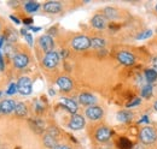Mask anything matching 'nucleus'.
<instances>
[{"label": "nucleus", "mask_w": 157, "mask_h": 149, "mask_svg": "<svg viewBox=\"0 0 157 149\" xmlns=\"http://www.w3.org/2000/svg\"><path fill=\"white\" fill-rule=\"evenodd\" d=\"M97 99L90 93H82L78 95V102L83 106H94Z\"/></svg>", "instance_id": "13"}, {"label": "nucleus", "mask_w": 157, "mask_h": 149, "mask_svg": "<svg viewBox=\"0 0 157 149\" xmlns=\"http://www.w3.org/2000/svg\"><path fill=\"white\" fill-rule=\"evenodd\" d=\"M91 24L93 25V28L103 30L106 27V18L104 17V15H94L93 18L91 19Z\"/></svg>", "instance_id": "14"}, {"label": "nucleus", "mask_w": 157, "mask_h": 149, "mask_svg": "<svg viewBox=\"0 0 157 149\" xmlns=\"http://www.w3.org/2000/svg\"><path fill=\"white\" fill-rule=\"evenodd\" d=\"M0 95H1V92H0Z\"/></svg>", "instance_id": "38"}, {"label": "nucleus", "mask_w": 157, "mask_h": 149, "mask_svg": "<svg viewBox=\"0 0 157 149\" xmlns=\"http://www.w3.org/2000/svg\"><path fill=\"white\" fill-rule=\"evenodd\" d=\"M141 123H146V124L149 123V119H147V115H144V117H143V118H141V119L139 120V124H141Z\"/></svg>", "instance_id": "28"}, {"label": "nucleus", "mask_w": 157, "mask_h": 149, "mask_svg": "<svg viewBox=\"0 0 157 149\" xmlns=\"http://www.w3.org/2000/svg\"><path fill=\"white\" fill-rule=\"evenodd\" d=\"M86 117L90 119V120H99L103 118L104 115V111L101 107L99 106H90L86 108V112H85Z\"/></svg>", "instance_id": "6"}, {"label": "nucleus", "mask_w": 157, "mask_h": 149, "mask_svg": "<svg viewBox=\"0 0 157 149\" xmlns=\"http://www.w3.org/2000/svg\"><path fill=\"white\" fill-rule=\"evenodd\" d=\"M117 119L122 123H128L133 119V114L128 111H121L117 113Z\"/></svg>", "instance_id": "19"}, {"label": "nucleus", "mask_w": 157, "mask_h": 149, "mask_svg": "<svg viewBox=\"0 0 157 149\" xmlns=\"http://www.w3.org/2000/svg\"><path fill=\"white\" fill-rule=\"evenodd\" d=\"M16 92H18V89H17V83H12V84L9 85V88H7V90H6V94L13 95Z\"/></svg>", "instance_id": "26"}, {"label": "nucleus", "mask_w": 157, "mask_h": 149, "mask_svg": "<svg viewBox=\"0 0 157 149\" xmlns=\"http://www.w3.org/2000/svg\"><path fill=\"white\" fill-rule=\"evenodd\" d=\"M57 85L62 92H70L73 89V81L67 76H60L57 79Z\"/></svg>", "instance_id": "10"}, {"label": "nucleus", "mask_w": 157, "mask_h": 149, "mask_svg": "<svg viewBox=\"0 0 157 149\" xmlns=\"http://www.w3.org/2000/svg\"><path fill=\"white\" fill-rule=\"evenodd\" d=\"M44 11L46 12V13H58L62 11V9H63V6H62V4L58 2V1H47V2H45L44 4Z\"/></svg>", "instance_id": "9"}, {"label": "nucleus", "mask_w": 157, "mask_h": 149, "mask_svg": "<svg viewBox=\"0 0 157 149\" xmlns=\"http://www.w3.org/2000/svg\"><path fill=\"white\" fill-rule=\"evenodd\" d=\"M154 110H155V111H157V101L154 104Z\"/></svg>", "instance_id": "35"}, {"label": "nucleus", "mask_w": 157, "mask_h": 149, "mask_svg": "<svg viewBox=\"0 0 157 149\" xmlns=\"http://www.w3.org/2000/svg\"><path fill=\"white\" fill-rule=\"evenodd\" d=\"M15 113L17 117H27L28 114V108L25 106L24 102H17L16 108H15Z\"/></svg>", "instance_id": "18"}, {"label": "nucleus", "mask_w": 157, "mask_h": 149, "mask_svg": "<svg viewBox=\"0 0 157 149\" xmlns=\"http://www.w3.org/2000/svg\"><path fill=\"white\" fill-rule=\"evenodd\" d=\"M59 102L63 105V107H65L68 111L73 114H76V112L78 110V104L74 101V100H70V99H65V97H62L59 100Z\"/></svg>", "instance_id": "15"}, {"label": "nucleus", "mask_w": 157, "mask_h": 149, "mask_svg": "<svg viewBox=\"0 0 157 149\" xmlns=\"http://www.w3.org/2000/svg\"><path fill=\"white\" fill-rule=\"evenodd\" d=\"M59 63V54L57 52H50V53H46L45 56H44V59H42V64H44V66L46 67V69H48V70H52V69H55L57 65H58Z\"/></svg>", "instance_id": "3"}, {"label": "nucleus", "mask_w": 157, "mask_h": 149, "mask_svg": "<svg viewBox=\"0 0 157 149\" xmlns=\"http://www.w3.org/2000/svg\"><path fill=\"white\" fill-rule=\"evenodd\" d=\"M104 17L106 19H114L117 17V12H116V10L113 9V7H106V9L104 10Z\"/></svg>", "instance_id": "22"}, {"label": "nucleus", "mask_w": 157, "mask_h": 149, "mask_svg": "<svg viewBox=\"0 0 157 149\" xmlns=\"http://www.w3.org/2000/svg\"><path fill=\"white\" fill-rule=\"evenodd\" d=\"M139 140L143 144L149 146L155 143V141L157 140V131L155 128L152 126H145L143 128L140 132H139Z\"/></svg>", "instance_id": "1"}, {"label": "nucleus", "mask_w": 157, "mask_h": 149, "mask_svg": "<svg viewBox=\"0 0 157 149\" xmlns=\"http://www.w3.org/2000/svg\"><path fill=\"white\" fill-rule=\"evenodd\" d=\"M152 65H154L155 70H157V56H155V58H154V60H152Z\"/></svg>", "instance_id": "32"}, {"label": "nucleus", "mask_w": 157, "mask_h": 149, "mask_svg": "<svg viewBox=\"0 0 157 149\" xmlns=\"http://www.w3.org/2000/svg\"><path fill=\"white\" fill-rule=\"evenodd\" d=\"M155 10H156V12H157V5H156V7H155Z\"/></svg>", "instance_id": "37"}, {"label": "nucleus", "mask_w": 157, "mask_h": 149, "mask_svg": "<svg viewBox=\"0 0 157 149\" xmlns=\"http://www.w3.org/2000/svg\"><path fill=\"white\" fill-rule=\"evenodd\" d=\"M42 141H44V144H45L47 148L55 149L57 146H58L56 137L52 136V135H50V133H46V135L44 136V140H42Z\"/></svg>", "instance_id": "17"}, {"label": "nucleus", "mask_w": 157, "mask_h": 149, "mask_svg": "<svg viewBox=\"0 0 157 149\" xmlns=\"http://www.w3.org/2000/svg\"><path fill=\"white\" fill-rule=\"evenodd\" d=\"M33 84H32V81L30 78L28 77H21L17 82V89H18V93L21 95H29L32 94L33 90Z\"/></svg>", "instance_id": "4"}, {"label": "nucleus", "mask_w": 157, "mask_h": 149, "mask_svg": "<svg viewBox=\"0 0 157 149\" xmlns=\"http://www.w3.org/2000/svg\"><path fill=\"white\" fill-rule=\"evenodd\" d=\"M145 77H146L149 83H152L157 79V72L152 69H149V70L145 71Z\"/></svg>", "instance_id": "23"}, {"label": "nucleus", "mask_w": 157, "mask_h": 149, "mask_svg": "<svg viewBox=\"0 0 157 149\" xmlns=\"http://www.w3.org/2000/svg\"><path fill=\"white\" fill-rule=\"evenodd\" d=\"M0 112H1V104H0Z\"/></svg>", "instance_id": "36"}, {"label": "nucleus", "mask_w": 157, "mask_h": 149, "mask_svg": "<svg viewBox=\"0 0 157 149\" xmlns=\"http://www.w3.org/2000/svg\"><path fill=\"white\" fill-rule=\"evenodd\" d=\"M55 149H71V148H69L68 146H64V144H58Z\"/></svg>", "instance_id": "31"}, {"label": "nucleus", "mask_w": 157, "mask_h": 149, "mask_svg": "<svg viewBox=\"0 0 157 149\" xmlns=\"http://www.w3.org/2000/svg\"><path fill=\"white\" fill-rule=\"evenodd\" d=\"M85 125H86L85 118H83L82 115H80V114H74V115L70 118L69 124H68V126H69L71 130H81V129L85 128Z\"/></svg>", "instance_id": "7"}, {"label": "nucleus", "mask_w": 157, "mask_h": 149, "mask_svg": "<svg viewBox=\"0 0 157 149\" xmlns=\"http://www.w3.org/2000/svg\"><path fill=\"white\" fill-rule=\"evenodd\" d=\"M71 47L73 49L78 51V52H82V51H86L91 47V38L85 35H78L75 36L71 41Z\"/></svg>", "instance_id": "2"}, {"label": "nucleus", "mask_w": 157, "mask_h": 149, "mask_svg": "<svg viewBox=\"0 0 157 149\" xmlns=\"http://www.w3.org/2000/svg\"><path fill=\"white\" fill-rule=\"evenodd\" d=\"M152 95V85L151 84H146L145 87H143L141 89V96L145 99H149Z\"/></svg>", "instance_id": "24"}, {"label": "nucleus", "mask_w": 157, "mask_h": 149, "mask_svg": "<svg viewBox=\"0 0 157 149\" xmlns=\"http://www.w3.org/2000/svg\"><path fill=\"white\" fill-rule=\"evenodd\" d=\"M133 149H143V147H141V144H136L133 147Z\"/></svg>", "instance_id": "34"}, {"label": "nucleus", "mask_w": 157, "mask_h": 149, "mask_svg": "<svg viewBox=\"0 0 157 149\" xmlns=\"http://www.w3.org/2000/svg\"><path fill=\"white\" fill-rule=\"evenodd\" d=\"M117 60L123 65H133L136 61V56L129 52H120L117 54Z\"/></svg>", "instance_id": "12"}, {"label": "nucleus", "mask_w": 157, "mask_h": 149, "mask_svg": "<svg viewBox=\"0 0 157 149\" xmlns=\"http://www.w3.org/2000/svg\"><path fill=\"white\" fill-rule=\"evenodd\" d=\"M140 101H141L140 99H136V100H133L132 102H129V104L127 105V107H128V108H132V107H136V106H138V105L140 104Z\"/></svg>", "instance_id": "27"}, {"label": "nucleus", "mask_w": 157, "mask_h": 149, "mask_svg": "<svg viewBox=\"0 0 157 149\" xmlns=\"http://www.w3.org/2000/svg\"><path fill=\"white\" fill-rule=\"evenodd\" d=\"M29 63V56L25 53H17L13 56V65L17 69H24Z\"/></svg>", "instance_id": "11"}, {"label": "nucleus", "mask_w": 157, "mask_h": 149, "mask_svg": "<svg viewBox=\"0 0 157 149\" xmlns=\"http://www.w3.org/2000/svg\"><path fill=\"white\" fill-rule=\"evenodd\" d=\"M152 35V30L151 29H147L145 31H143L141 34L138 35V40H145V38H149V37Z\"/></svg>", "instance_id": "25"}, {"label": "nucleus", "mask_w": 157, "mask_h": 149, "mask_svg": "<svg viewBox=\"0 0 157 149\" xmlns=\"http://www.w3.org/2000/svg\"><path fill=\"white\" fill-rule=\"evenodd\" d=\"M39 7H40V5L38 4V2H35V1H27V2L24 4V9H25V11L29 12V13L35 12Z\"/></svg>", "instance_id": "21"}, {"label": "nucleus", "mask_w": 157, "mask_h": 149, "mask_svg": "<svg viewBox=\"0 0 157 149\" xmlns=\"http://www.w3.org/2000/svg\"><path fill=\"white\" fill-rule=\"evenodd\" d=\"M104 46H105L104 38H101V37H92L91 38V47L99 49V48H103Z\"/></svg>", "instance_id": "20"}, {"label": "nucleus", "mask_w": 157, "mask_h": 149, "mask_svg": "<svg viewBox=\"0 0 157 149\" xmlns=\"http://www.w3.org/2000/svg\"><path fill=\"white\" fill-rule=\"evenodd\" d=\"M4 59H2V56H1V54H0V71H2L4 70Z\"/></svg>", "instance_id": "30"}, {"label": "nucleus", "mask_w": 157, "mask_h": 149, "mask_svg": "<svg viewBox=\"0 0 157 149\" xmlns=\"http://www.w3.org/2000/svg\"><path fill=\"white\" fill-rule=\"evenodd\" d=\"M25 38H27V41L29 42V45H33V38H32V35L27 34V35H25Z\"/></svg>", "instance_id": "29"}, {"label": "nucleus", "mask_w": 157, "mask_h": 149, "mask_svg": "<svg viewBox=\"0 0 157 149\" xmlns=\"http://www.w3.org/2000/svg\"><path fill=\"white\" fill-rule=\"evenodd\" d=\"M39 46L41 47V49L46 53H50V52H53V48H55V41L52 36L50 35H42L39 38Z\"/></svg>", "instance_id": "5"}, {"label": "nucleus", "mask_w": 157, "mask_h": 149, "mask_svg": "<svg viewBox=\"0 0 157 149\" xmlns=\"http://www.w3.org/2000/svg\"><path fill=\"white\" fill-rule=\"evenodd\" d=\"M111 136H113V132L106 126L99 128L98 130L96 131V133H94V137H96V140L98 142H106V141H109L111 138Z\"/></svg>", "instance_id": "8"}, {"label": "nucleus", "mask_w": 157, "mask_h": 149, "mask_svg": "<svg viewBox=\"0 0 157 149\" xmlns=\"http://www.w3.org/2000/svg\"><path fill=\"white\" fill-rule=\"evenodd\" d=\"M29 29H32L33 31H39V30H40V28H39V27H30Z\"/></svg>", "instance_id": "33"}, {"label": "nucleus", "mask_w": 157, "mask_h": 149, "mask_svg": "<svg viewBox=\"0 0 157 149\" xmlns=\"http://www.w3.org/2000/svg\"><path fill=\"white\" fill-rule=\"evenodd\" d=\"M16 105H17V102L13 100H4L1 102V113H4V114L12 113L16 108Z\"/></svg>", "instance_id": "16"}]
</instances>
